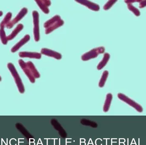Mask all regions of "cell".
<instances>
[{
  "mask_svg": "<svg viewBox=\"0 0 146 145\" xmlns=\"http://www.w3.org/2000/svg\"><path fill=\"white\" fill-rule=\"evenodd\" d=\"M64 21L58 15H55L44 24L45 33L48 34L64 24Z\"/></svg>",
  "mask_w": 146,
  "mask_h": 145,
  "instance_id": "cell-1",
  "label": "cell"
},
{
  "mask_svg": "<svg viewBox=\"0 0 146 145\" xmlns=\"http://www.w3.org/2000/svg\"><path fill=\"white\" fill-rule=\"evenodd\" d=\"M7 67L14 79L19 92L21 93H24L25 89L24 85L14 66L12 63H9L7 65Z\"/></svg>",
  "mask_w": 146,
  "mask_h": 145,
  "instance_id": "cell-2",
  "label": "cell"
},
{
  "mask_svg": "<svg viewBox=\"0 0 146 145\" xmlns=\"http://www.w3.org/2000/svg\"><path fill=\"white\" fill-rule=\"evenodd\" d=\"M104 48L103 47H99L93 49L89 52H87L82 56V60L84 61L89 60L92 59L96 58L100 54H103L105 52Z\"/></svg>",
  "mask_w": 146,
  "mask_h": 145,
  "instance_id": "cell-3",
  "label": "cell"
},
{
  "mask_svg": "<svg viewBox=\"0 0 146 145\" xmlns=\"http://www.w3.org/2000/svg\"><path fill=\"white\" fill-rule=\"evenodd\" d=\"M117 97L120 100L125 102V103L131 106V107L134 108L138 112L141 113L143 111V108L141 107V105H140L135 101L132 100V99L129 98L124 94L121 93H119L117 94Z\"/></svg>",
  "mask_w": 146,
  "mask_h": 145,
  "instance_id": "cell-4",
  "label": "cell"
},
{
  "mask_svg": "<svg viewBox=\"0 0 146 145\" xmlns=\"http://www.w3.org/2000/svg\"><path fill=\"white\" fill-rule=\"evenodd\" d=\"M33 33L34 39L36 42H38L40 39L39 28V14L37 11H33Z\"/></svg>",
  "mask_w": 146,
  "mask_h": 145,
  "instance_id": "cell-5",
  "label": "cell"
},
{
  "mask_svg": "<svg viewBox=\"0 0 146 145\" xmlns=\"http://www.w3.org/2000/svg\"><path fill=\"white\" fill-rule=\"evenodd\" d=\"M27 9L26 8H23L22 9L20 12L16 15V17L13 20L11 21L7 24L6 25V27L7 29H9L12 28L14 25L18 23L22 19V18L27 14Z\"/></svg>",
  "mask_w": 146,
  "mask_h": 145,
  "instance_id": "cell-6",
  "label": "cell"
},
{
  "mask_svg": "<svg viewBox=\"0 0 146 145\" xmlns=\"http://www.w3.org/2000/svg\"><path fill=\"white\" fill-rule=\"evenodd\" d=\"M19 64L21 69L24 71L28 79L31 83H34L35 82V78L33 75L30 68L27 65L26 62H25L23 60H19Z\"/></svg>",
  "mask_w": 146,
  "mask_h": 145,
  "instance_id": "cell-7",
  "label": "cell"
},
{
  "mask_svg": "<svg viewBox=\"0 0 146 145\" xmlns=\"http://www.w3.org/2000/svg\"><path fill=\"white\" fill-rule=\"evenodd\" d=\"M41 54L47 56L53 57L57 60H59L62 59V55L60 54L48 49H42L41 50Z\"/></svg>",
  "mask_w": 146,
  "mask_h": 145,
  "instance_id": "cell-8",
  "label": "cell"
},
{
  "mask_svg": "<svg viewBox=\"0 0 146 145\" xmlns=\"http://www.w3.org/2000/svg\"><path fill=\"white\" fill-rule=\"evenodd\" d=\"M35 1L41 9V10L45 14H48L50 10L48 7L51 5V2L50 1Z\"/></svg>",
  "mask_w": 146,
  "mask_h": 145,
  "instance_id": "cell-9",
  "label": "cell"
},
{
  "mask_svg": "<svg viewBox=\"0 0 146 145\" xmlns=\"http://www.w3.org/2000/svg\"><path fill=\"white\" fill-rule=\"evenodd\" d=\"M77 2L87 7L88 9L94 11H98L100 10V7L98 4L94 3L88 1H76Z\"/></svg>",
  "mask_w": 146,
  "mask_h": 145,
  "instance_id": "cell-10",
  "label": "cell"
},
{
  "mask_svg": "<svg viewBox=\"0 0 146 145\" xmlns=\"http://www.w3.org/2000/svg\"><path fill=\"white\" fill-rule=\"evenodd\" d=\"M30 36L29 35H26L23 38L21 39L18 43L16 44L11 49V51L12 53H15L18 51L24 44H25L30 40Z\"/></svg>",
  "mask_w": 146,
  "mask_h": 145,
  "instance_id": "cell-11",
  "label": "cell"
},
{
  "mask_svg": "<svg viewBox=\"0 0 146 145\" xmlns=\"http://www.w3.org/2000/svg\"><path fill=\"white\" fill-rule=\"evenodd\" d=\"M19 56L21 58H30L32 59H40L42 57L41 54L36 52H21L19 53Z\"/></svg>",
  "mask_w": 146,
  "mask_h": 145,
  "instance_id": "cell-12",
  "label": "cell"
},
{
  "mask_svg": "<svg viewBox=\"0 0 146 145\" xmlns=\"http://www.w3.org/2000/svg\"><path fill=\"white\" fill-rule=\"evenodd\" d=\"M24 28V26L22 24H20L17 26V27L13 31V32L7 36V39L8 40H12L18 35V33Z\"/></svg>",
  "mask_w": 146,
  "mask_h": 145,
  "instance_id": "cell-13",
  "label": "cell"
},
{
  "mask_svg": "<svg viewBox=\"0 0 146 145\" xmlns=\"http://www.w3.org/2000/svg\"><path fill=\"white\" fill-rule=\"evenodd\" d=\"M112 99V94L111 93H108L106 95V99L105 102L104 108H103V111L104 112H107L109 111Z\"/></svg>",
  "mask_w": 146,
  "mask_h": 145,
  "instance_id": "cell-14",
  "label": "cell"
},
{
  "mask_svg": "<svg viewBox=\"0 0 146 145\" xmlns=\"http://www.w3.org/2000/svg\"><path fill=\"white\" fill-rule=\"evenodd\" d=\"M110 58V55L108 53H106L104 55L103 60L98 65V66H97V69L98 70H100L103 69L108 63Z\"/></svg>",
  "mask_w": 146,
  "mask_h": 145,
  "instance_id": "cell-15",
  "label": "cell"
},
{
  "mask_svg": "<svg viewBox=\"0 0 146 145\" xmlns=\"http://www.w3.org/2000/svg\"><path fill=\"white\" fill-rule=\"evenodd\" d=\"M27 65L28 66L29 68L31 70V72L32 73L34 77H35V79H38L40 77V75L39 72H38L37 70L35 68V66L33 65V63L31 62H26Z\"/></svg>",
  "mask_w": 146,
  "mask_h": 145,
  "instance_id": "cell-16",
  "label": "cell"
},
{
  "mask_svg": "<svg viewBox=\"0 0 146 145\" xmlns=\"http://www.w3.org/2000/svg\"><path fill=\"white\" fill-rule=\"evenodd\" d=\"M4 28L5 26L0 25V38L3 44L6 45L7 43L8 40L4 31Z\"/></svg>",
  "mask_w": 146,
  "mask_h": 145,
  "instance_id": "cell-17",
  "label": "cell"
},
{
  "mask_svg": "<svg viewBox=\"0 0 146 145\" xmlns=\"http://www.w3.org/2000/svg\"><path fill=\"white\" fill-rule=\"evenodd\" d=\"M108 75H109V72L108 71H105L104 72L99 83V87H103L104 86L106 81L108 78Z\"/></svg>",
  "mask_w": 146,
  "mask_h": 145,
  "instance_id": "cell-18",
  "label": "cell"
},
{
  "mask_svg": "<svg viewBox=\"0 0 146 145\" xmlns=\"http://www.w3.org/2000/svg\"><path fill=\"white\" fill-rule=\"evenodd\" d=\"M12 14L10 12H9L4 17L3 20L1 21L0 25L6 27V25L11 21V19L12 18Z\"/></svg>",
  "mask_w": 146,
  "mask_h": 145,
  "instance_id": "cell-19",
  "label": "cell"
},
{
  "mask_svg": "<svg viewBox=\"0 0 146 145\" xmlns=\"http://www.w3.org/2000/svg\"><path fill=\"white\" fill-rule=\"evenodd\" d=\"M127 7L128 9L132 11L136 16H139L140 15V12L139 10L135 7H134L132 4H131V3L127 4Z\"/></svg>",
  "mask_w": 146,
  "mask_h": 145,
  "instance_id": "cell-20",
  "label": "cell"
},
{
  "mask_svg": "<svg viewBox=\"0 0 146 145\" xmlns=\"http://www.w3.org/2000/svg\"><path fill=\"white\" fill-rule=\"evenodd\" d=\"M117 1H109L104 7V9L105 10L110 9L116 2Z\"/></svg>",
  "mask_w": 146,
  "mask_h": 145,
  "instance_id": "cell-21",
  "label": "cell"
},
{
  "mask_svg": "<svg viewBox=\"0 0 146 145\" xmlns=\"http://www.w3.org/2000/svg\"><path fill=\"white\" fill-rule=\"evenodd\" d=\"M146 7V1H141L139 2V8H143Z\"/></svg>",
  "mask_w": 146,
  "mask_h": 145,
  "instance_id": "cell-22",
  "label": "cell"
},
{
  "mask_svg": "<svg viewBox=\"0 0 146 145\" xmlns=\"http://www.w3.org/2000/svg\"><path fill=\"white\" fill-rule=\"evenodd\" d=\"M141 1L140 0H129V1H125V3H127V4H129V3H131L132 4L133 3L135 2H139Z\"/></svg>",
  "mask_w": 146,
  "mask_h": 145,
  "instance_id": "cell-23",
  "label": "cell"
},
{
  "mask_svg": "<svg viewBox=\"0 0 146 145\" xmlns=\"http://www.w3.org/2000/svg\"><path fill=\"white\" fill-rule=\"evenodd\" d=\"M3 12L2 11H0V17H1L3 15Z\"/></svg>",
  "mask_w": 146,
  "mask_h": 145,
  "instance_id": "cell-24",
  "label": "cell"
},
{
  "mask_svg": "<svg viewBox=\"0 0 146 145\" xmlns=\"http://www.w3.org/2000/svg\"><path fill=\"white\" fill-rule=\"evenodd\" d=\"M1 81V76H0V81Z\"/></svg>",
  "mask_w": 146,
  "mask_h": 145,
  "instance_id": "cell-25",
  "label": "cell"
}]
</instances>
